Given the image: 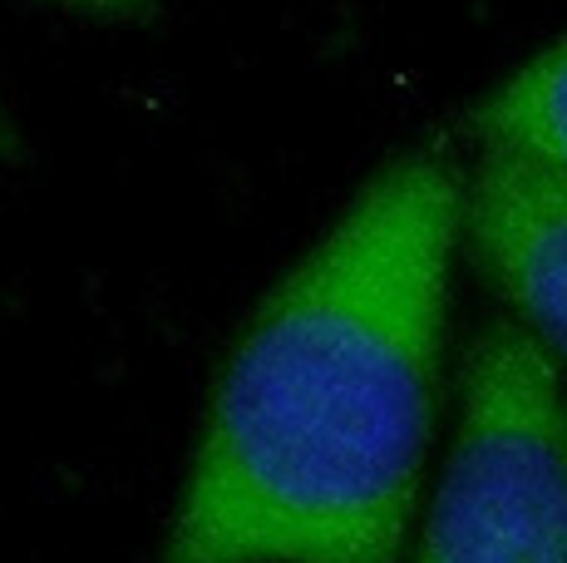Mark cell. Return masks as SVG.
I'll return each instance as SVG.
<instances>
[{
    "mask_svg": "<svg viewBox=\"0 0 567 563\" xmlns=\"http://www.w3.org/2000/svg\"><path fill=\"white\" fill-rule=\"evenodd\" d=\"M464 173L390 158L237 337L163 563H400L434 426Z\"/></svg>",
    "mask_w": 567,
    "mask_h": 563,
    "instance_id": "6da1fadb",
    "label": "cell"
},
{
    "mask_svg": "<svg viewBox=\"0 0 567 563\" xmlns=\"http://www.w3.org/2000/svg\"><path fill=\"white\" fill-rule=\"evenodd\" d=\"M420 563H567V400L558 361L518 321H494L468 356Z\"/></svg>",
    "mask_w": 567,
    "mask_h": 563,
    "instance_id": "7a4b0ae2",
    "label": "cell"
},
{
    "mask_svg": "<svg viewBox=\"0 0 567 563\" xmlns=\"http://www.w3.org/2000/svg\"><path fill=\"white\" fill-rule=\"evenodd\" d=\"M464 233L518 327L567 361V178L484 149L464 188Z\"/></svg>",
    "mask_w": 567,
    "mask_h": 563,
    "instance_id": "3957f363",
    "label": "cell"
},
{
    "mask_svg": "<svg viewBox=\"0 0 567 563\" xmlns=\"http://www.w3.org/2000/svg\"><path fill=\"white\" fill-rule=\"evenodd\" d=\"M468 129L494 154H514L567 178V40L488 90L468 114Z\"/></svg>",
    "mask_w": 567,
    "mask_h": 563,
    "instance_id": "277c9868",
    "label": "cell"
},
{
    "mask_svg": "<svg viewBox=\"0 0 567 563\" xmlns=\"http://www.w3.org/2000/svg\"><path fill=\"white\" fill-rule=\"evenodd\" d=\"M74 10H90V16H104V20H148L158 16L163 0H64Z\"/></svg>",
    "mask_w": 567,
    "mask_h": 563,
    "instance_id": "5b68a950",
    "label": "cell"
}]
</instances>
